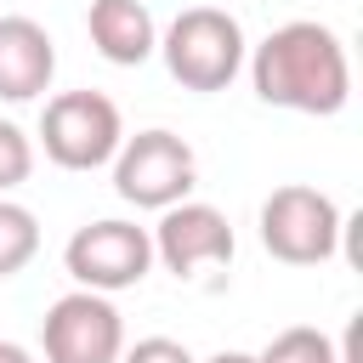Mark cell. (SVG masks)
Masks as SVG:
<instances>
[{
  "label": "cell",
  "instance_id": "obj_1",
  "mask_svg": "<svg viewBox=\"0 0 363 363\" xmlns=\"http://www.w3.org/2000/svg\"><path fill=\"white\" fill-rule=\"evenodd\" d=\"M250 85L267 108L329 119L352 96V62L335 28L323 23H284L250 51Z\"/></svg>",
  "mask_w": 363,
  "mask_h": 363
},
{
  "label": "cell",
  "instance_id": "obj_2",
  "mask_svg": "<svg viewBox=\"0 0 363 363\" xmlns=\"http://www.w3.org/2000/svg\"><path fill=\"white\" fill-rule=\"evenodd\" d=\"M159 57L182 91H227L244 68V28L216 6H187L159 34Z\"/></svg>",
  "mask_w": 363,
  "mask_h": 363
},
{
  "label": "cell",
  "instance_id": "obj_3",
  "mask_svg": "<svg viewBox=\"0 0 363 363\" xmlns=\"http://www.w3.org/2000/svg\"><path fill=\"white\" fill-rule=\"evenodd\" d=\"M340 233H346L340 204L329 193L306 187V182L272 187L267 204H261V244L284 267H318V261H329L340 250Z\"/></svg>",
  "mask_w": 363,
  "mask_h": 363
},
{
  "label": "cell",
  "instance_id": "obj_4",
  "mask_svg": "<svg viewBox=\"0 0 363 363\" xmlns=\"http://www.w3.org/2000/svg\"><path fill=\"white\" fill-rule=\"evenodd\" d=\"M119 142H125V119H119L113 96H102V91H62L40 113V147L57 170L113 164Z\"/></svg>",
  "mask_w": 363,
  "mask_h": 363
},
{
  "label": "cell",
  "instance_id": "obj_5",
  "mask_svg": "<svg viewBox=\"0 0 363 363\" xmlns=\"http://www.w3.org/2000/svg\"><path fill=\"white\" fill-rule=\"evenodd\" d=\"M199 159L176 130H136L113 153V193L136 210H170L193 193Z\"/></svg>",
  "mask_w": 363,
  "mask_h": 363
},
{
  "label": "cell",
  "instance_id": "obj_6",
  "mask_svg": "<svg viewBox=\"0 0 363 363\" xmlns=\"http://www.w3.org/2000/svg\"><path fill=\"white\" fill-rule=\"evenodd\" d=\"M62 267H68V278H74L79 289H91V295L136 289V284L147 278V267H153V238H147V227L119 221V216L85 221V227L62 244Z\"/></svg>",
  "mask_w": 363,
  "mask_h": 363
},
{
  "label": "cell",
  "instance_id": "obj_7",
  "mask_svg": "<svg viewBox=\"0 0 363 363\" xmlns=\"http://www.w3.org/2000/svg\"><path fill=\"white\" fill-rule=\"evenodd\" d=\"M40 352H45V363H119V352H125L119 306L91 289L57 295L40 318Z\"/></svg>",
  "mask_w": 363,
  "mask_h": 363
},
{
  "label": "cell",
  "instance_id": "obj_8",
  "mask_svg": "<svg viewBox=\"0 0 363 363\" xmlns=\"http://www.w3.org/2000/svg\"><path fill=\"white\" fill-rule=\"evenodd\" d=\"M153 238V255L176 272V278H193L204 267H227L238 238L227 227V216L216 204H199V199H182L170 210H159V227L147 233Z\"/></svg>",
  "mask_w": 363,
  "mask_h": 363
},
{
  "label": "cell",
  "instance_id": "obj_9",
  "mask_svg": "<svg viewBox=\"0 0 363 363\" xmlns=\"http://www.w3.org/2000/svg\"><path fill=\"white\" fill-rule=\"evenodd\" d=\"M57 45L34 17H0V102H34L51 91Z\"/></svg>",
  "mask_w": 363,
  "mask_h": 363
},
{
  "label": "cell",
  "instance_id": "obj_10",
  "mask_svg": "<svg viewBox=\"0 0 363 363\" xmlns=\"http://www.w3.org/2000/svg\"><path fill=\"white\" fill-rule=\"evenodd\" d=\"M85 34L113 68H142L159 51V28H153V11L142 0H91Z\"/></svg>",
  "mask_w": 363,
  "mask_h": 363
},
{
  "label": "cell",
  "instance_id": "obj_11",
  "mask_svg": "<svg viewBox=\"0 0 363 363\" xmlns=\"http://www.w3.org/2000/svg\"><path fill=\"white\" fill-rule=\"evenodd\" d=\"M34 255H40V221H34V210L0 199V278H17Z\"/></svg>",
  "mask_w": 363,
  "mask_h": 363
},
{
  "label": "cell",
  "instance_id": "obj_12",
  "mask_svg": "<svg viewBox=\"0 0 363 363\" xmlns=\"http://www.w3.org/2000/svg\"><path fill=\"white\" fill-rule=\"evenodd\" d=\"M255 357H261V363H340V346H335L323 329L295 323V329L272 335V340H267V352H255Z\"/></svg>",
  "mask_w": 363,
  "mask_h": 363
},
{
  "label": "cell",
  "instance_id": "obj_13",
  "mask_svg": "<svg viewBox=\"0 0 363 363\" xmlns=\"http://www.w3.org/2000/svg\"><path fill=\"white\" fill-rule=\"evenodd\" d=\"M28 170H34V142L23 136V125L0 119V193L23 187V182H28Z\"/></svg>",
  "mask_w": 363,
  "mask_h": 363
},
{
  "label": "cell",
  "instance_id": "obj_14",
  "mask_svg": "<svg viewBox=\"0 0 363 363\" xmlns=\"http://www.w3.org/2000/svg\"><path fill=\"white\" fill-rule=\"evenodd\" d=\"M119 363H193V352H187L182 340H164V335H147V340H136V346H125V352H119Z\"/></svg>",
  "mask_w": 363,
  "mask_h": 363
},
{
  "label": "cell",
  "instance_id": "obj_15",
  "mask_svg": "<svg viewBox=\"0 0 363 363\" xmlns=\"http://www.w3.org/2000/svg\"><path fill=\"white\" fill-rule=\"evenodd\" d=\"M0 363H34V352L17 346V340H0Z\"/></svg>",
  "mask_w": 363,
  "mask_h": 363
},
{
  "label": "cell",
  "instance_id": "obj_16",
  "mask_svg": "<svg viewBox=\"0 0 363 363\" xmlns=\"http://www.w3.org/2000/svg\"><path fill=\"white\" fill-rule=\"evenodd\" d=\"M210 363H261V357H255V352H216Z\"/></svg>",
  "mask_w": 363,
  "mask_h": 363
}]
</instances>
